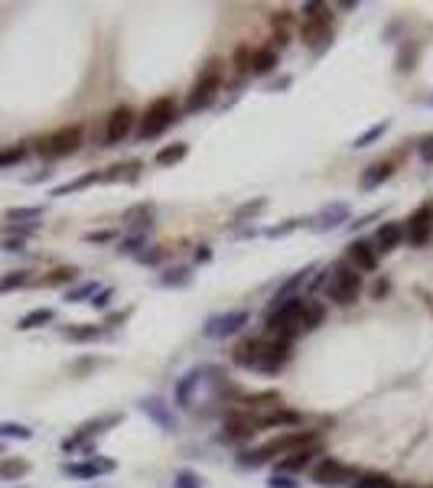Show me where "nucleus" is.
<instances>
[{
    "instance_id": "e433bc0d",
    "label": "nucleus",
    "mask_w": 433,
    "mask_h": 488,
    "mask_svg": "<svg viewBox=\"0 0 433 488\" xmlns=\"http://www.w3.org/2000/svg\"><path fill=\"white\" fill-rule=\"evenodd\" d=\"M78 277L75 267H55L49 277H43V287H59V283H72Z\"/></svg>"
},
{
    "instance_id": "2f4dec72",
    "label": "nucleus",
    "mask_w": 433,
    "mask_h": 488,
    "mask_svg": "<svg viewBox=\"0 0 433 488\" xmlns=\"http://www.w3.org/2000/svg\"><path fill=\"white\" fill-rule=\"evenodd\" d=\"M36 218H43V206L7 208V221H10V225H16V221H33V225H36Z\"/></svg>"
},
{
    "instance_id": "de8ad7c7",
    "label": "nucleus",
    "mask_w": 433,
    "mask_h": 488,
    "mask_svg": "<svg viewBox=\"0 0 433 488\" xmlns=\"http://www.w3.org/2000/svg\"><path fill=\"white\" fill-rule=\"evenodd\" d=\"M111 238H114V231H88L85 241L88 244H101V241H111Z\"/></svg>"
},
{
    "instance_id": "6e6552de",
    "label": "nucleus",
    "mask_w": 433,
    "mask_h": 488,
    "mask_svg": "<svg viewBox=\"0 0 433 488\" xmlns=\"http://www.w3.org/2000/svg\"><path fill=\"white\" fill-rule=\"evenodd\" d=\"M352 469H348L346 462H339V459H333V456H326V459H319L316 465H313V482L316 485H323V488H339V485H352Z\"/></svg>"
},
{
    "instance_id": "b1692460",
    "label": "nucleus",
    "mask_w": 433,
    "mask_h": 488,
    "mask_svg": "<svg viewBox=\"0 0 433 488\" xmlns=\"http://www.w3.org/2000/svg\"><path fill=\"white\" fill-rule=\"evenodd\" d=\"M30 472L26 459H0V482H16Z\"/></svg>"
},
{
    "instance_id": "58836bf2",
    "label": "nucleus",
    "mask_w": 433,
    "mask_h": 488,
    "mask_svg": "<svg viewBox=\"0 0 433 488\" xmlns=\"http://www.w3.org/2000/svg\"><path fill=\"white\" fill-rule=\"evenodd\" d=\"M0 436H10V440H30L33 430L23 427V423H10V420H4V423H0Z\"/></svg>"
},
{
    "instance_id": "72a5a7b5",
    "label": "nucleus",
    "mask_w": 433,
    "mask_h": 488,
    "mask_svg": "<svg viewBox=\"0 0 433 488\" xmlns=\"http://www.w3.org/2000/svg\"><path fill=\"white\" fill-rule=\"evenodd\" d=\"M65 339H72V342H92V339L101 336L98 326H69L65 332H62Z\"/></svg>"
},
{
    "instance_id": "39448f33",
    "label": "nucleus",
    "mask_w": 433,
    "mask_h": 488,
    "mask_svg": "<svg viewBox=\"0 0 433 488\" xmlns=\"http://www.w3.org/2000/svg\"><path fill=\"white\" fill-rule=\"evenodd\" d=\"M218 88H222V62H212L209 69L202 72L199 78H196L193 92H189V98H186V111H205V107L215 101Z\"/></svg>"
},
{
    "instance_id": "20e7f679",
    "label": "nucleus",
    "mask_w": 433,
    "mask_h": 488,
    "mask_svg": "<svg viewBox=\"0 0 433 488\" xmlns=\"http://www.w3.org/2000/svg\"><path fill=\"white\" fill-rule=\"evenodd\" d=\"M300 36L306 46H323L333 36V23H329V7L326 4H306L303 7V23H300Z\"/></svg>"
},
{
    "instance_id": "4be33fe9",
    "label": "nucleus",
    "mask_w": 433,
    "mask_h": 488,
    "mask_svg": "<svg viewBox=\"0 0 433 488\" xmlns=\"http://www.w3.org/2000/svg\"><path fill=\"white\" fill-rule=\"evenodd\" d=\"M140 176V160H127V163H114L108 173H101V179L108 183H134Z\"/></svg>"
},
{
    "instance_id": "9b49d317",
    "label": "nucleus",
    "mask_w": 433,
    "mask_h": 488,
    "mask_svg": "<svg viewBox=\"0 0 433 488\" xmlns=\"http://www.w3.org/2000/svg\"><path fill=\"white\" fill-rule=\"evenodd\" d=\"M134 111L127 105H121V107H114L108 115V127H105V147H117L121 140H127L131 137V130H134Z\"/></svg>"
},
{
    "instance_id": "49530a36",
    "label": "nucleus",
    "mask_w": 433,
    "mask_h": 488,
    "mask_svg": "<svg viewBox=\"0 0 433 488\" xmlns=\"http://www.w3.org/2000/svg\"><path fill=\"white\" fill-rule=\"evenodd\" d=\"M294 228H296V221H287V225H277V228H267L264 235H267V238H280V235H290Z\"/></svg>"
},
{
    "instance_id": "cd10ccee",
    "label": "nucleus",
    "mask_w": 433,
    "mask_h": 488,
    "mask_svg": "<svg viewBox=\"0 0 433 488\" xmlns=\"http://www.w3.org/2000/svg\"><path fill=\"white\" fill-rule=\"evenodd\" d=\"M199 378H202L199 371H189L183 381L176 384V404L179 407H193V388L199 384Z\"/></svg>"
},
{
    "instance_id": "ea45409f",
    "label": "nucleus",
    "mask_w": 433,
    "mask_h": 488,
    "mask_svg": "<svg viewBox=\"0 0 433 488\" xmlns=\"http://www.w3.org/2000/svg\"><path fill=\"white\" fill-rule=\"evenodd\" d=\"M95 293H98V283H82V287H75V290L65 293V299H69V303H82V299L95 297Z\"/></svg>"
},
{
    "instance_id": "393cba45",
    "label": "nucleus",
    "mask_w": 433,
    "mask_h": 488,
    "mask_svg": "<svg viewBox=\"0 0 433 488\" xmlns=\"http://www.w3.org/2000/svg\"><path fill=\"white\" fill-rule=\"evenodd\" d=\"M150 218H154V206H134L127 208V215H124V225L127 228H150Z\"/></svg>"
},
{
    "instance_id": "dca6fc26",
    "label": "nucleus",
    "mask_w": 433,
    "mask_h": 488,
    "mask_svg": "<svg viewBox=\"0 0 433 488\" xmlns=\"http://www.w3.org/2000/svg\"><path fill=\"white\" fill-rule=\"evenodd\" d=\"M255 433H257L255 417H232L222 430V440L225 442H245V440H251Z\"/></svg>"
},
{
    "instance_id": "c9c22d12",
    "label": "nucleus",
    "mask_w": 433,
    "mask_h": 488,
    "mask_svg": "<svg viewBox=\"0 0 433 488\" xmlns=\"http://www.w3.org/2000/svg\"><path fill=\"white\" fill-rule=\"evenodd\" d=\"M193 280V274H189V267H173V270H166V274L160 277V283L163 287H186V283Z\"/></svg>"
},
{
    "instance_id": "0eeeda50",
    "label": "nucleus",
    "mask_w": 433,
    "mask_h": 488,
    "mask_svg": "<svg viewBox=\"0 0 433 488\" xmlns=\"http://www.w3.org/2000/svg\"><path fill=\"white\" fill-rule=\"evenodd\" d=\"M78 144H82V127H78V124H72V127H59L55 134H49V137L39 140L36 153H39V157H46V160H62V157L75 153Z\"/></svg>"
},
{
    "instance_id": "c756f323",
    "label": "nucleus",
    "mask_w": 433,
    "mask_h": 488,
    "mask_svg": "<svg viewBox=\"0 0 433 488\" xmlns=\"http://www.w3.org/2000/svg\"><path fill=\"white\" fill-rule=\"evenodd\" d=\"M186 153H189V147L186 144H170V147H163V150L156 153V163H160V166H176L179 160H186Z\"/></svg>"
},
{
    "instance_id": "3c124183",
    "label": "nucleus",
    "mask_w": 433,
    "mask_h": 488,
    "mask_svg": "<svg viewBox=\"0 0 433 488\" xmlns=\"http://www.w3.org/2000/svg\"><path fill=\"white\" fill-rule=\"evenodd\" d=\"M212 258V251H209V248H202V251H196V260H202V264H205V260H209Z\"/></svg>"
},
{
    "instance_id": "a211bd4d",
    "label": "nucleus",
    "mask_w": 433,
    "mask_h": 488,
    "mask_svg": "<svg viewBox=\"0 0 433 488\" xmlns=\"http://www.w3.org/2000/svg\"><path fill=\"white\" fill-rule=\"evenodd\" d=\"M323 316H326V306L319 299H303V309H300V332H313L316 326H323Z\"/></svg>"
},
{
    "instance_id": "a18cd8bd",
    "label": "nucleus",
    "mask_w": 433,
    "mask_h": 488,
    "mask_svg": "<svg viewBox=\"0 0 433 488\" xmlns=\"http://www.w3.org/2000/svg\"><path fill=\"white\" fill-rule=\"evenodd\" d=\"M111 297H114V290H108V287H105V290H98L92 297V306H98V309H105V306L111 303Z\"/></svg>"
},
{
    "instance_id": "4c0bfd02",
    "label": "nucleus",
    "mask_w": 433,
    "mask_h": 488,
    "mask_svg": "<svg viewBox=\"0 0 433 488\" xmlns=\"http://www.w3.org/2000/svg\"><path fill=\"white\" fill-rule=\"evenodd\" d=\"M23 160H26V147L23 144L10 147V150H0V169L16 166V163H23Z\"/></svg>"
},
{
    "instance_id": "2eb2a0df",
    "label": "nucleus",
    "mask_w": 433,
    "mask_h": 488,
    "mask_svg": "<svg viewBox=\"0 0 433 488\" xmlns=\"http://www.w3.org/2000/svg\"><path fill=\"white\" fill-rule=\"evenodd\" d=\"M300 413L296 410H287V407H274L271 413H261L255 417L257 427H267V430H284V427H300Z\"/></svg>"
},
{
    "instance_id": "f8f14e48",
    "label": "nucleus",
    "mask_w": 433,
    "mask_h": 488,
    "mask_svg": "<svg viewBox=\"0 0 433 488\" xmlns=\"http://www.w3.org/2000/svg\"><path fill=\"white\" fill-rule=\"evenodd\" d=\"M117 465L114 459H85V462H65L62 472L72 475V479H98V475H111Z\"/></svg>"
},
{
    "instance_id": "7ed1b4c3",
    "label": "nucleus",
    "mask_w": 433,
    "mask_h": 488,
    "mask_svg": "<svg viewBox=\"0 0 433 488\" xmlns=\"http://www.w3.org/2000/svg\"><path fill=\"white\" fill-rule=\"evenodd\" d=\"M326 297L339 306H352L362 297V274H358L348 260H339L333 270H329V280H326Z\"/></svg>"
},
{
    "instance_id": "473e14b6",
    "label": "nucleus",
    "mask_w": 433,
    "mask_h": 488,
    "mask_svg": "<svg viewBox=\"0 0 433 488\" xmlns=\"http://www.w3.org/2000/svg\"><path fill=\"white\" fill-rule=\"evenodd\" d=\"M387 127H391V124H387V121H381V124H371V127L365 130L362 137H356V144H352V147H356V150H362V147H371V144H375V140H381V137H385V134H387Z\"/></svg>"
},
{
    "instance_id": "412c9836",
    "label": "nucleus",
    "mask_w": 433,
    "mask_h": 488,
    "mask_svg": "<svg viewBox=\"0 0 433 488\" xmlns=\"http://www.w3.org/2000/svg\"><path fill=\"white\" fill-rule=\"evenodd\" d=\"M391 176H395V166H391V163H375V166H368V169L362 173L358 186H362V189H378V186L387 183Z\"/></svg>"
},
{
    "instance_id": "603ef678",
    "label": "nucleus",
    "mask_w": 433,
    "mask_h": 488,
    "mask_svg": "<svg viewBox=\"0 0 433 488\" xmlns=\"http://www.w3.org/2000/svg\"><path fill=\"white\" fill-rule=\"evenodd\" d=\"M0 452H4V446H0Z\"/></svg>"
},
{
    "instance_id": "1a4fd4ad",
    "label": "nucleus",
    "mask_w": 433,
    "mask_h": 488,
    "mask_svg": "<svg viewBox=\"0 0 433 488\" xmlns=\"http://www.w3.org/2000/svg\"><path fill=\"white\" fill-rule=\"evenodd\" d=\"M430 238H433V202H427V206H420L417 212L407 218V225H404V241L414 244V248H424Z\"/></svg>"
},
{
    "instance_id": "8fccbe9b",
    "label": "nucleus",
    "mask_w": 433,
    "mask_h": 488,
    "mask_svg": "<svg viewBox=\"0 0 433 488\" xmlns=\"http://www.w3.org/2000/svg\"><path fill=\"white\" fill-rule=\"evenodd\" d=\"M420 153H424V160H427V163L433 160V137H424V140H420Z\"/></svg>"
},
{
    "instance_id": "c03bdc74",
    "label": "nucleus",
    "mask_w": 433,
    "mask_h": 488,
    "mask_svg": "<svg viewBox=\"0 0 433 488\" xmlns=\"http://www.w3.org/2000/svg\"><path fill=\"white\" fill-rule=\"evenodd\" d=\"M267 488H300V482H294L290 475H271Z\"/></svg>"
},
{
    "instance_id": "09e8293b",
    "label": "nucleus",
    "mask_w": 433,
    "mask_h": 488,
    "mask_svg": "<svg viewBox=\"0 0 433 488\" xmlns=\"http://www.w3.org/2000/svg\"><path fill=\"white\" fill-rule=\"evenodd\" d=\"M4 251H23V238H4Z\"/></svg>"
},
{
    "instance_id": "5701e85b",
    "label": "nucleus",
    "mask_w": 433,
    "mask_h": 488,
    "mask_svg": "<svg viewBox=\"0 0 433 488\" xmlns=\"http://www.w3.org/2000/svg\"><path fill=\"white\" fill-rule=\"evenodd\" d=\"M55 319V313L49 309V306H39V309H33V313H26L23 319L16 322V329L20 332H30V329H39V326H49V322Z\"/></svg>"
},
{
    "instance_id": "f3484780",
    "label": "nucleus",
    "mask_w": 433,
    "mask_h": 488,
    "mask_svg": "<svg viewBox=\"0 0 433 488\" xmlns=\"http://www.w3.org/2000/svg\"><path fill=\"white\" fill-rule=\"evenodd\" d=\"M346 221H348V206H342V202H333V206H326L323 212L313 218V228L333 231V228H342Z\"/></svg>"
},
{
    "instance_id": "423d86ee",
    "label": "nucleus",
    "mask_w": 433,
    "mask_h": 488,
    "mask_svg": "<svg viewBox=\"0 0 433 488\" xmlns=\"http://www.w3.org/2000/svg\"><path fill=\"white\" fill-rule=\"evenodd\" d=\"M173 117H176V101L170 98V95H163V98H156L154 105L144 111V121H140V140H150V137H160L163 130L173 124Z\"/></svg>"
},
{
    "instance_id": "c85d7f7f",
    "label": "nucleus",
    "mask_w": 433,
    "mask_h": 488,
    "mask_svg": "<svg viewBox=\"0 0 433 488\" xmlns=\"http://www.w3.org/2000/svg\"><path fill=\"white\" fill-rule=\"evenodd\" d=\"M274 65H277V53H274V49H257V53L251 55V72H255V75H267Z\"/></svg>"
},
{
    "instance_id": "9d476101",
    "label": "nucleus",
    "mask_w": 433,
    "mask_h": 488,
    "mask_svg": "<svg viewBox=\"0 0 433 488\" xmlns=\"http://www.w3.org/2000/svg\"><path fill=\"white\" fill-rule=\"evenodd\" d=\"M247 322H251V313H247V309H232V313H222V316H209L202 332H205L209 339H225V336L241 332Z\"/></svg>"
},
{
    "instance_id": "79ce46f5",
    "label": "nucleus",
    "mask_w": 433,
    "mask_h": 488,
    "mask_svg": "<svg viewBox=\"0 0 433 488\" xmlns=\"http://www.w3.org/2000/svg\"><path fill=\"white\" fill-rule=\"evenodd\" d=\"M144 241H147V238H144V235L124 238V241L117 244V251H121V254H140V248H144Z\"/></svg>"
},
{
    "instance_id": "ddd939ff",
    "label": "nucleus",
    "mask_w": 433,
    "mask_h": 488,
    "mask_svg": "<svg viewBox=\"0 0 433 488\" xmlns=\"http://www.w3.org/2000/svg\"><path fill=\"white\" fill-rule=\"evenodd\" d=\"M346 258H348V264H352L356 270H362V274H371V270L378 267V251H375V244L362 241V238L348 244Z\"/></svg>"
},
{
    "instance_id": "f257e3e1",
    "label": "nucleus",
    "mask_w": 433,
    "mask_h": 488,
    "mask_svg": "<svg viewBox=\"0 0 433 488\" xmlns=\"http://www.w3.org/2000/svg\"><path fill=\"white\" fill-rule=\"evenodd\" d=\"M235 361L241 368H251V371L277 374L290 361V345L277 342V339H245L235 349Z\"/></svg>"
},
{
    "instance_id": "a19ab883",
    "label": "nucleus",
    "mask_w": 433,
    "mask_h": 488,
    "mask_svg": "<svg viewBox=\"0 0 433 488\" xmlns=\"http://www.w3.org/2000/svg\"><path fill=\"white\" fill-rule=\"evenodd\" d=\"M173 488H202V479L196 472H189V469H183V472H176V479H173Z\"/></svg>"
},
{
    "instance_id": "f704fd0d",
    "label": "nucleus",
    "mask_w": 433,
    "mask_h": 488,
    "mask_svg": "<svg viewBox=\"0 0 433 488\" xmlns=\"http://www.w3.org/2000/svg\"><path fill=\"white\" fill-rule=\"evenodd\" d=\"M267 206V198H255V202H245L241 208H235V215H232V225H241V221H247L251 215H257L261 208Z\"/></svg>"
},
{
    "instance_id": "7c9ffc66",
    "label": "nucleus",
    "mask_w": 433,
    "mask_h": 488,
    "mask_svg": "<svg viewBox=\"0 0 433 488\" xmlns=\"http://www.w3.org/2000/svg\"><path fill=\"white\" fill-rule=\"evenodd\" d=\"M26 283H30V270H10V274L0 277V297L10 293V290H20Z\"/></svg>"
},
{
    "instance_id": "bb28decb",
    "label": "nucleus",
    "mask_w": 433,
    "mask_h": 488,
    "mask_svg": "<svg viewBox=\"0 0 433 488\" xmlns=\"http://www.w3.org/2000/svg\"><path fill=\"white\" fill-rule=\"evenodd\" d=\"M95 183H101V173H85V176H78V179H72V183H62V186H55L53 189V196H72V192H78V189H88V186H95Z\"/></svg>"
},
{
    "instance_id": "4468645a",
    "label": "nucleus",
    "mask_w": 433,
    "mask_h": 488,
    "mask_svg": "<svg viewBox=\"0 0 433 488\" xmlns=\"http://www.w3.org/2000/svg\"><path fill=\"white\" fill-rule=\"evenodd\" d=\"M401 241H404V225L401 221H385V225L375 231V251H381V254L401 248Z\"/></svg>"
},
{
    "instance_id": "aec40b11",
    "label": "nucleus",
    "mask_w": 433,
    "mask_h": 488,
    "mask_svg": "<svg viewBox=\"0 0 433 488\" xmlns=\"http://www.w3.org/2000/svg\"><path fill=\"white\" fill-rule=\"evenodd\" d=\"M316 456H323V452H319V442L316 446H306V450H300V452H290V456L280 462V469H284V472H300V469H309V465L316 462Z\"/></svg>"
},
{
    "instance_id": "6ab92c4d",
    "label": "nucleus",
    "mask_w": 433,
    "mask_h": 488,
    "mask_svg": "<svg viewBox=\"0 0 433 488\" xmlns=\"http://www.w3.org/2000/svg\"><path fill=\"white\" fill-rule=\"evenodd\" d=\"M140 410L147 413V417H154L163 430H176V420H173V413L166 410V404H163L160 397H147V401H140Z\"/></svg>"
},
{
    "instance_id": "a878e982",
    "label": "nucleus",
    "mask_w": 433,
    "mask_h": 488,
    "mask_svg": "<svg viewBox=\"0 0 433 488\" xmlns=\"http://www.w3.org/2000/svg\"><path fill=\"white\" fill-rule=\"evenodd\" d=\"M352 488H401L395 479H387L381 472H362L352 479Z\"/></svg>"
},
{
    "instance_id": "f03ea898",
    "label": "nucleus",
    "mask_w": 433,
    "mask_h": 488,
    "mask_svg": "<svg viewBox=\"0 0 433 488\" xmlns=\"http://www.w3.org/2000/svg\"><path fill=\"white\" fill-rule=\"evenodd\" d=\"M319 442V433L316 430H290V433L277 436V440L264 442V446H257V450H247L238 456L241 465H247V469H257V465L271 462L274 456H290V452H300L306 450V446H316Z\"/></svg>"
},
{
    "instance_id": "37998d69",
    "label": "nucleus",
    "mask_w": 433,
    "mask_h": 488,
    "mask_svg": "<svg viewBox=\"0 0 433 488\" xmlns=\"http://www.w3.org/2000/svg\"><path fill=\"white\" fill-rule=\"evenodd\" d=\"M137 258L144 260V264H160V260L166 258V248H150V251H140Z\"/></svg>"
}]
</instances>
